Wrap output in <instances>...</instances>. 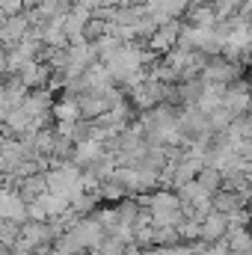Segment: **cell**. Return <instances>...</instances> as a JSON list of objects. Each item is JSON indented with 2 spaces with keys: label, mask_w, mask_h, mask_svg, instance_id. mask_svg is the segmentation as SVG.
<instances>
[{
  "label": "cell",
  "mask_w": 252,
  "mask_h": 255,
  "mask_svg": "<svg viewBox=\"0 0 252 255\" xmlns=\"http://www.w3.org/2000/svg\"><path fill=\"white\" fill-rule=\"evenodd\" d=\"M175 39H178V27H175L172 21H166V24H163V27L157 30V36L151 39V45H154L157 51H166V48H169V45H172Z\"/></svg>",
  "instance_id": "1"
}]
</instances>
